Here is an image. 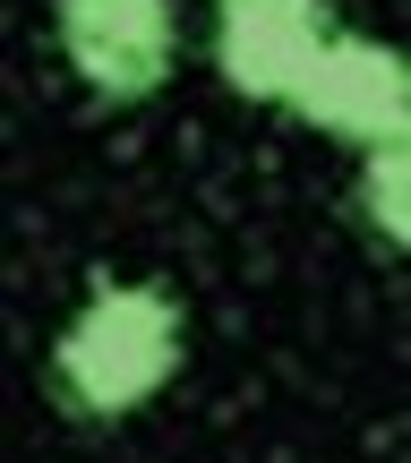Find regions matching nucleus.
<instances>
[{"label": "nucleus", "mask_w": 411, "mask_h": 463, "mask_svg": "<svg viewBox=\"0 0 411 463\" xmlns=\"http://www.w3.org/2000/svg\"><path fill=\"white\" fill-rule=\"evenodd\" d=\"M189 361V309L172 283H95L78 300L61 335H51V361H43V386L69 420H129L181 378Z\"/></svg>", "instance_id": "obj_1"}, {"label": "nucleus", "mask_w": 411, "mask_h": 463, "mask_svg": "<svg viewBox=\"0 0 411 463\" xmlns=\"http://www.w3.org/2000/svg\"><path fill=\"white\" fill-rule=\"evenodd\" d=\"M51 43L95 103H154L181 69V0H51Z\"/></svg>", "instance_id": "obj_2"}, {"label": "nucleus", "mask_w": 411, "mask_h": 463, "mask_svg": "<svg viewBox=\"0 0 411 463\" xmlns=\"http://www.w3.org/2000/svg\"><path fill=\"white\" fill-rule=\"evenodd\" d=\"M292 112L309 120L317 137L334 146H386V137L411 129V52L386 43V34H360V26H334V43L317 52V69L300 78Z\"/></svg>", "instance_id": "obj_3"}, {"label": "nucleus", "mask_w": 411, "mask_h": 463, "mask_svg": "<svg viewBox=\"0 0 411 463\" xmlns=\"http://www.w3.org/2000/svg\"><path fill=\"white\" fill-rule=\"evenodd\" d=\"M326 43H334L326 0H214V69L248 103H283L292 112L300 78L317 69Z\"/></svg>", "instance_id": "obj_4"}, {"label": "nucleus", "mask_w": 411, "mask_h": 463, "mask_svg": "<svg viewBox=\"0 0 411 463\" xmlns=\"http://www.w3.org/2000/svg\"><path fill=\"white\" fill-rule=\"evenodd\" d=\"M351 206H360V223L378 232L386 249H411V129L360 155V172H351Z\"/></svg>", "instance_id": "obj_5"}]
</instances>
